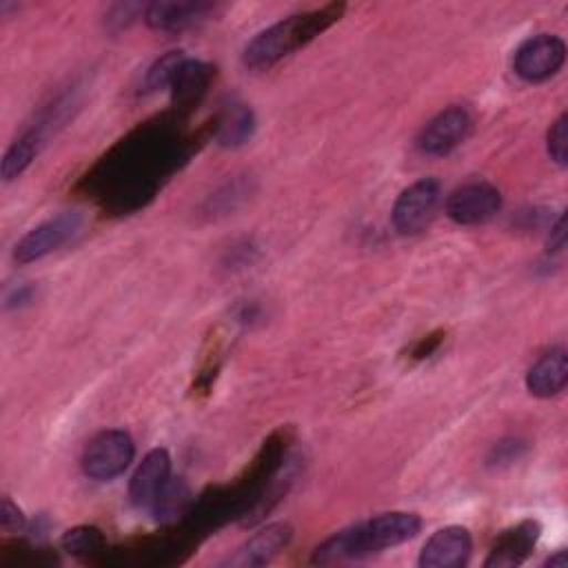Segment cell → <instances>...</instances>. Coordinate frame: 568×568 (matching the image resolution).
I'll use <instances>...</instances> for the list:
<instances>
[{
    "label": "cell",
    "instance_id": "1",
    "mask_svg": "<svg viewBox=\"0 0 568 568\" xmlns=\"http://www.w3.org/2000/svg\"><path fill=\"white\" fill-rule=\"evenodd\" d=\"M344 3H331L313 12H304L298 17H289L269 30L260 32L245 50V65L254 72H262L273 68L285 56L293 54L298 48L307 45L333 23H338L344 14Z\"/></svg>",
    "mask_w": 568,
    "mask_h": 568
},
{
    "label": "cell",
    "instance_id": "2",
    "mask_svg": "<svg viewBox=\"0 0 568 568\" xmlns=\"http://www.w3.org/2000/svg\"><path fill=\"white\" fill-rule=\"evenodd\" d=\"M136 446L130 433L112 428L99 433L83 453V471L87 477L99 482H110L127 471L134 462Z\"/></svg>",
    "mask_w": 568,
    "mask_h": 568
},
{
    "label": "cell",
    "instance_id": "3",
    "mask_svg": "<svg viewBox=\"0 0 568 568\" xmlns=\"http://www.w3.org/2000/svg\"><path fill=\"white\" fill-rule=\"evenodd\" d=\"M440 196H442V187L435 178H422L411 187H406L395 200L391 211V220L397 234L415 236L424 231L437 211Z\"/></svg>",
    "mask_w": 568,
    "mask_h": 568
},
{
    "label": "cell",
    "instance_id": "4",
    "mask_svg": "<svg viewBox=\"0 0 568 568\" xmlns=\"http://www.w3.org/2000/svg\"><path fill=\"white\" fill-rule=\"evenodd\" d=\"M566 61V45L552 34H539L524 41L515 56L513 70L521 81L541 83L555 76Z\"/></svg>",
    "mask_w": 568,
    "mask_h": 568
},
{
    "label": "cell",
    "instance_id": "5",
    "mask_svg": "<svg viewBox=\"0 0 568 568\" xmlns=\"http://www.w3.org/2000/svg\"><path fill=\"white\" fill-rule=\"evenodd\" d=\"M473 121L464 107L440 112L417 136V147L426 156H446L457 149L471 134Z\"/></svg>",
    "mask_w": 568,
    "mask_h": 568
},
{
    "label": "cell",
    "instance_id": "6",
    "mask_svg": "<svg viewBox=\"0 0 568 568\" xmlns=\"http://www.w3.org/2000/svg\"><path fill=\"white\" fill-rule=\"evenodd\" d=\"M81 225H83V218L79 214H61L39 225L28 236H23V240L17 245V254H14L17 260L21 265H30L50 256L52 251L70 242L79 234Z\"/></svg>",
    "mask_w": 568,
    "mask_h": 568
},
{
    "label": "cell",
    "instance_id": "7",
    "mask_svg": "<svg viewBox=\"0 0 568 568\" xmlns=\"http://www.w3.org/2000/svg\"><path fill=\"white\" fill-rule=\"evenodd\" d=\"M502 207L499 192L488 183H468L446 200V216L457 225H482Z\"/></svg>",
    "mask_w": 568,
    "mask_h": 568
},
{
    "label": "cell",
    "instance_id": "8",
    "mask_svg": "<svg viewBox=\"0 0 568 568\" xmlns=\"http://www.w3.org/2000/svg\"><path fill=\"white\" fill-rule=\"evenodd\" d=\"M473 541L466 528L446 526L431 535L420 552L422 568H457L468 561Z\"/></svg>",
    "mask_w": 568,
    "mask_h": 568
},
{
    "label": "cell",
    "instance_id": "9",
    "mask_svg": "<svg viewBox=\"0 0 568 568\" xmlns=\"http://www.w3.org/2000/svg\"><path fill=\"white\" fill-rule=\"evenodd\" d=\"M172 479V457L165 448H154L145 455L141 466L136 468L130 497L138 508H152L165 484Z\"/></svg>",
    "mask_w": 568,
    "mask_h": 568
},
{
    "label": "cell",
    "instance_id": "10",
    "mask_svg": "<svg viewBox=\"0 0 568 568\" xmlns=\"http://www.w3.org/2000/svg\"><path fill=\"white\" fill-rule=\"evenodd\" d=\"M539 524L537 521H521L515 528L504 530L497 541L490 548L488 559L484 561L486 568H510V566H519L530 550L535 548L537 539H539Z\"/></svg>",
    "mask_w": 568,
    "mask_h": 568
},
{
    "label": "cell",
    "instance_id": "11",
    "mask_svg": "<svg viewBox=\"0 0 568 568\" xmlns=\"http://www.w3.org/2000/svg\"><path fill=\"white\" fill-rule=\"evenodd\" d=\"M364 528H366V537L373 552H378L389 546H397L413 539L422 528V519L415 513L395 510V513H384L364 521Z\"/></svg>",
    "mask_w": 568,
    "mask_h": 568
},
{
    "label": "cell",
    "instance_id": "12",
    "mask_svg": "<svg viewBox=\"0 0 568 568\" xmlns=\"http://www.w3.org/2000/svg\"><path fill=\"white\" fill-rule=\"evenodd\" d=\"M568 382V358L564 349L544 353L528 371L526 386L535 397H552L564 391Z\"/></svg>",
    "mask_w": 568,
    "mask_h": 568
},
{
    "label": "cell",
    "instance_id": "13",
    "mask_svg": "<svg viewBox=\"0 0 568 568\" xmlns=\"http://www.w3.org/2000/svg\"><path fill=\"white\" fill-rule=\"evenodd\" d=\"M291 541L289 524H271L256 533L229 561L231 566H262L271 561Z\"/></svg>",
    "mask_w": 568,
    "mask_h": 568
},
{
    "label": "cell",
    "instance_id": "14",
    "mask_svg": "<svg viewBox=\"0 0 568 568\" xmlns=\"http://www.w3.org/2000/svg\"><path fill=\"white\" fill-rule=\"evenodd\" d=\"M371 552H373V548L369 544L364 524H355L351 528L335 533L324 544H320L313 552V564H338V561L358 559V557H364Z\"/></svg>",
    "mask_w": 568,
    "mask_h": 568
},
{
    "label": "cell",
    "instance_id": "15",
    "mask_svg": "<svg viewBox=\"0 0 568 568\" xmlns=\"http://www.w3.org/2000/svg\"><path fill=\"white\" fill-rule=\"evenodd\" d=\"M207 3H154L145 12V21L158 32H180L207 17Z\"/></svg>",
    "mask_w": 568,
    "mask_h": 568
},
{
    "label": "cell",
    "instance_id": "16",
    "mask_svg": "<svg viewBox=\"0 0 568 568\" xmlns=\"http://www.w3.org/2000/svg\"><path fill=\"white\" fill-rule=\"evenodd\" d=\"M211 76H214V70L209 65L187 59L172 83L174 103L180 107H187L200 101V96L207 92L211 83Z\"/></svg>",
    "mask_w": 568,
    "mask_h": 568
},
{
    "label": "cell",
    "instance_id": "17",
    "mask_svg": "<svg viewBox=\"0 0 568 568\" xmlns=\"http://www.w3.org/2000/svg\"><path fill=\"white\" fill-rule=\"evenodd\" d=\"M189 502H192L189 486L183 479H169L161 490V495L156 497V502L152 504V510L158 521L167 524L185 515V510L189 508Z\"/></svg>",
    "mask_w": 568,
    "mask_h": 568
},
{
    "label": "cell",
    "instance_id": "18",
    "mask_svg": "<svg viewBox=\"0 0 568 568\" xmlns=\"http://www.w3.org/2000/svg\"><path fill=\"white\" fill-rule=\"evenodd\" d=\"M37 152H39V138H37L34 134H30V136L17 141V143L8 149L6 158H3V167H0V174H3L6 183L17 180V178L32 165Z\"/></svg>",
    "mask_w": 568,
    "mask_h": 568
},
{
    "label": "cell",
    "instance_id": "19",
    "mask_svg": "<svg viewBox=\"0 0 568 568\" xmlns=\"http://www.w3.org/2000/svg\"><path fill=\"white\" fill-rule=\"evenodd\" d=\"M61 544L74 557H92L105 548V537L94 526H76L63 535Z\"/></svg>",
    "mask_w": 568,
    "mask_h": 568
},
{
    "label": "cell",
    "instance_id": "20",
    "mask_svg": "<svg viewBox=\"0 0 568 568\" xmlns=\"http://www.w3.org/2000/svg\"><path fill=\"white\" fill-rule=\"evenodd\" d=\"M185 54L183 52H169L167 56H163L161 61H156L152 65V70L147 72L145 76V87L149 92H156V90H163V87H172L178 70L183 68L185 63Z\"/></svg>",
    "mask_w": 568,
    "mask_h": 568
},
{
    "label": "cell",
    "instance_id": "21",
    "mask_svg": "<svg viewBox=\"0 0 568 568\" xmlns=\"http://www.w3.org/2000/svg\"><path fill=\"white\" fill-rule=\"evenodd\" d=\"M251 130H254L251 112L245 110V107H238L223 127V143L225 145H240L242 141H247L251 136Z\"/></svg>",
    "mask_w": 568,
    "mask_h": 568
},
{
    "label": "cell",
    "instance_id": "22",
    "mask_svg": "<svg viewBox=\"0 0 568 568\" xmlns=\"http://www.w3.org/2000/svg\"><path fill=\"white\" fill-rule=\"evenodd\" d=\"M548 154L557 165L568 161V116L561 114L548 132Z\"/></svg>",
    "mask_w": 568,
    "mask_h": 568
},
{
    "label": "cell",
    "instance_id": "23",
    "mask_svg": "<svg viewBox=\"0 0 568 568\" xmlns=\"http://www.w3.org/2000/svg\"><path fill=\"white\" fill-rule=\"evenodd\" d=\"M0 526L6 530H21L25 526V515L19 506L12 504L10 497L3 499V508H0Z\"/></svg>",
    "mask_w": 568,
    "mask_h": 568
},
{
    "label": "cell",
    "instance_id": "24",
    "mask_svg": "<svg viewBox=\"0 0 568 568\" xmlns=\"http://www.w3.org/2000/svg\"><path fill=\"white\" fill-rule=\"evenodd\" d=\"M566 245V216H561L557 220V225L550 229V238H548V249L550 251H561Z\"/></svg>",
    "mask_w": 568,
    "mask_h": 568
},
{
    "label": "cell",
    "instance_id": "25",
    "mask_svg": "<svg viewBox=\"0 0 568 568\" xmlns=\"http://www.w3.org/2000/svg\"><path fill=\"white\" fill-rule=\"evenodd\" d=\"M437 344H440V335H428L426 340H422L417 347H415V351H413V358L415 360H422V358H428L435 349H437Z\"/></svg>",
    "mask_w": 568,
    "mask_h": 568
},
{
    "label": "cell",
    "instance_id": "26",
    "mask_svg": "<svg viewBox=\"0 0 568 568\" xmlns=\"http://www.w3.org/2000/svg\"><path fill=\"white\" fill-rule=\"evenodd\" d=\"M548 568H568V552L566 550H559L555 557H550L546 561Z\"/></svg>",
    "mask_w": 568,
    "mask_h": 568
}]
</instances>
